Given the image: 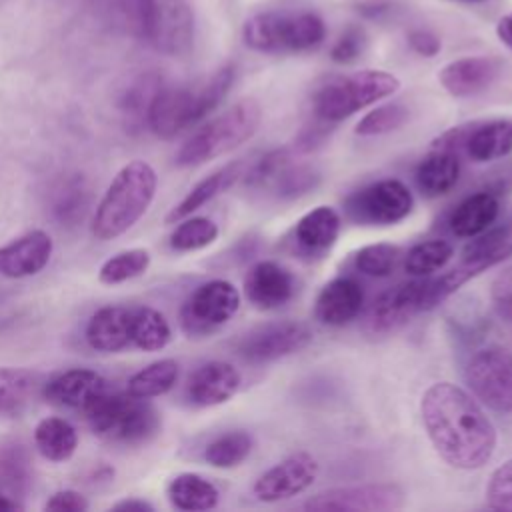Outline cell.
I'll list each match as a JSON object with an SVG mask.
<instances>
[{"label": "cell", "instance_id": "cell-1", "mask_svg": "<svg viewBox=\"0 0 512 512\" xmlns=\"http://www.w3.org/2000/svg\"><path fill=\"white\" fill-rule=\"evenodd\" d=\"M420 416L438 456L458 470H478L496 450V428L472 394L436 382L420 398Z\"/></svg>", "mask_w": 512, "mask_h": 512}, {"label": "cell", "instance_id": "cell-2", "mask_svg": "<svg viewBox=\"0 0 512 512\" xmlns=\"http://www.w3.org/2000/svg\"><path fill=\"white\" fill-rule=\"evenodd\" d=\"M234 82V66H222L202 82L160 86L148 108L146 124L160 138H174L220 106Z\"/></svg>", "mask_w": 512, "mask_h": 512}, {"label": "cell", "instance_id": "cell-3", "mask_svg": "<svg viewBox=\"0 0 512 512\" xmlns=\"http://www.w3.org/2000/svg\"><path fill=\"white\" fill-rule=\"evenodd\" d=\"M158 176L144 160H132L120 168L96 206L92 234L98 240H112L128 232L154 200Z\"/></svg>", "mask_w": 512, "mask_h": 512}, {"label": "cell", "instance_id": "cell-4", "mask_svg": "<svg viewBox=\"0 0 512 512\" xmlns=\"http://www.w3.org/2000/svg\"><path fill=\"white\" fill-rule=\"evenodd\" d=\"M262 120V108L254 98H244L200 126L176 152L178 166H198L214 160L250 140Z\"/></svg>", "mask_w": 512, "mask_h": 512}, {"label": "cell", "instance_id": "cell-5", "mask_svg": "<svg viewBox=\"0 0 512 512\" xmlns=\"http://www.w3.org/2000/svg\"><path fill=\"white\" fill-rule=\"evenodd\" d=\"M248 48L264 54L306 52L326 38L324 20L314 12H260L242 30Z\"/></svg>", "mask_w": 512, "mask_h": 512}, {"label": "cell", "instance_id": "cell-6", "mask_svg": "<svg viewBox=\"0 0 512 512\" xmlns=\"http://www.w3.org/2000/svg\"><path fill=\"white\" fill-rule=\"evenodd\" d=\"M398 88L400 80L390 72H352L348 76H338L322 84L312 96V112L314 118L326 124H336L360 112L362 108L376 104L386 96H392Z\"/></svg>", "mask_w": 512, "mask_h": 512}, {"label": "cell", "instance_id": "cell-7", "mask_svg": "<svg viewBox=\"0 0 512 512\" xmlns=\"http://www.w3.org/2000/svg\"><path fill=\"white\" fill-rule=\"evenodd\" d=\"M136 32L162 54L184 56L194 44V14L188 0H126Z\"/></svg>", "mask_w": 512, "mask_h": 512}, {"label": "cell", "instance_id": "cell-8", "mask_svg": "<svg viewBox=\"0 0 512 512\" xmlns=\"http://www.w3.org/2000/svg\"><path fill=\"white\" fill-rule=\"evenodd\" d=\"M92 432L116 444L148 442L160 428V416L148 398L110 388L84 416Z\"/></svg>", "mask_w": 512, "mask_h": 512}, {"label": "cell", "instance_id": "cell-9", "mask_svg": "<svg viewBox=\"0 0 512 512\" xmlns=\"http://www.w3.org/2000/svg\"><path fill=\"white\" fill-rule=\"evenodd\" d=\"M240 308L238 288L222 278L194 288L180 308V326L190 338H202L220 330Z\"/></svg>", "mask_w": 512, "mask_h": 512}, {"label": "cell", "instance_id": "cell-10", "mask_svg": "<svg viewBox=\"0 0 512 512\" xmlns=\"http://www.w3.org/2000/svg\"><path fill=\"white\" fill-rule=\"evenodd\" d=\"M466 384L476 400L494 412H512V352L486 346L472 354L464 370Z\"/></svg>", "mask_w": 512, "mask_h": 512}, {"label": "cell", "instance_id": "cell-11", "mask_svg": "<svg viewBox=\"0 0 512 512\" xmlns=\"http://www.w3.org/2000/svg\"><path fill=\"white\" fill-rule=\"evenodd\" d=\"M414 206L410 188L396 180L386 178L372 182L346 200V214L350 220L368 226H390L404 220Z\"/></svg>", "mask_w": 512, "mask_h": 512}, {"label": "cell", "instance_id": "cell-12", "mask_svg": "<svg viewBox=\"0 0 512 512\" xmlns=\"http://www.w3.org/2000/svg\"><path fill=\"white\" fill-rule=\"evenodd\" d=\"M434 148L464 152L478 164L506 158L512 152V120L496 118L454 126L434 142Z\"/></svg>", "mask_w": 512, "mask_h": 512}, {"label": "cell", "instance_id": "cell-13", "mask_svg": "<svg viewBox=\"0 0 512 512\" xmlns=\"http://www.w3.org/2000/svg\"><path fill=\"white\" fill-rule=\"evenodd\" d=\"M404 506V490L394 482L334 486L312 494L302 508L314 512H388Z\"/></svg>", "mask_w": 512, "mask_h": 512}, {"label": "cell", "instance_id": "cell-14", "mask_svg": "<svg viewBox=\"0 0 512 512\" xmlns=\"http://www.w3.org/2000/svg\"><path fill=\"white\" fill-rule=\"evenodd\" d=\"M312 342V330L304 322L284 320L250 330L236 346L248 362H272L300 352Z\"/></svg>", "mask_w": 512, "mask_h": 512}, {"label": "cell", "instance_id": "cell-15", "mask_svg": "<svg viewBox=\"0 0 512 512\" xmlns=\"http://www.w3.org/2000/svg\"><path fill=\"white\" fill-rule=\"evenodd\" d=\"M428 310L426 296V276H416V280L402 282L386 292H382L368 316V330L372 334H388L402 328L410 318Z\"/></svg>", "mask_w": 512, "mask_h": 512}, {"label": "cell", "instance_id": "cell-16", "mask_svg": "<svg viewBox=\"0 0 512 512\" xmlns=\"http://www.w3.org/2000/svg\"><path fill=\"white\" fill-rule=\"evenodd\" d=\"M318 460L308 452H294L276 462L252 486L254 496L260 502H278L308 490L318 478Z\"/></svg>", "mask_w": 512, "mask_h": 512}, {"label": "cell", "instance_id": "cell-17", "mask_svg": "<svg viewBox=\"0 0 512 512\" xmlns=\"http://www.w3.org/2000/svg\"><path fill=\"white\" fill-rule=\"evenodd\" d=\"M110 390V382L90 368H70L56 374L42 386V396L66 410L88 414L92 406Z\"/></svg>", "mask_w": 512, "mask_h": 512}, {"label": "cell", "instance_id": "cell-18", "mask_svg": "<svg viewBox=\"0 0 512 512\" xmlns=\"http://www.w3.org/2000/svg\"><path fill=\"white\" fill-rule=\"evenodd\" d=\"M296 280L274 260H260L250 266L244 278V294L260 310H276L294 298Z\"/></svg>", "mask_w": 512, "mask_h": 512}, {"label": "cell", "instance_id": "cell-19", "mask_svg": "<svg viewBox=\"0 0 512 512\" xmlns=\"http://www.w3.org/2000/svg\"><path fill=\"white\" fill-rule=\"evenodd\" d=\"M54 242L44 230H30L0 246V274L6 278L34 276L46 268Z\"/></svg>", "mask_w": 512, "mask_h": 512}, {"label": "cell", "instance_id": "cell-20", "mask_svg": "<svg viewBox=\"0 0 512 512\" xmlns=\"http://www.w3.org/2000/svg\"><path fill=\"white\" fill-rule=\"evenodd\" d=\"M240 372L224 360H210L196 368L186 384V396L194 406L208 408L230 400L240 388Z\"/></svg>", "mask_w": 512, "mask_h": 512}, {"label": "cell", "instance_id": "cell-21", "mask_svg": "<svg viewBox=\"0 0 512 512\" xmlns=\"http://www.w3.org/2000/svg\"><path fill=\"white\" fill-rule=\"evenodd\" d=\"M498 74H500V62L496 58L464 56L448 62L440 70L438 80L448 94L456 98H468L490 88L492 82L498 78Z\"/></svg>", "mask_w": 512, "mask_h": 512}, {"label": "cell", "instance_id": "cell-22", "mask_svg": "<svg viewBox=\"0 0 512 512\" xmlns=\"http://www.w3.org/2000/svg\"><path fill=\"white\" fill-rule=\"evenodd\" d=\"M340 214L330 206H316L294 226V246L302 256L322 258L336 244L340 234Z\"/></svg>", "mask_w": 512, "mask_h": 512}, {"label": "cell", "instance_id": "cell-23", "mask_svg": "<svg viewBox=\"0 0 512 512\" xmlns=\"http://www.w3.org/2000/svg\"><path fill=\"white\" fill-rule=\"evenodd\" d=\"M364 304L362 286L354 278H334L318 294L314 314L322 324L344 326L352 322Z\"/></svg>", "mask_w": 512, "mask_h": 512}, {"label": "cell", "instance_id": "cell-24", "mask_svg": "<svg viewBox=\"0 0 512 512\" xmlns=\"http://www.w3.org/2000/svg\"><path fill=\"white\" fill-rule=\"evenodd\" d=\"M86 342L98 352H120L132 346V308H98L86 324Z\"/></svg>", "mask_w": 512, "mask_h": 512}, {"label": "cell", "instance_id": "cell-25", "mask_svg": "<svg viewBox=\"0 0 512 512\" xmlns=\"http://www.w3.org/2000/svg\"><path fill=\"white\" fill-rule=\"evenodd\" d=\"M500 212V200L494 190H480L466 196L450 214V230L458 238H474L488 230Z\"/></svg>", "mask_w": 512, "mask_h": 512}, {"label": "cell", "instance_id": "cell-26", "mask_svg": "<svg viewBox=\"0 0 512 512\" xmlns=\"http://www.w3.org/2000/svg\"><path fill=\"white\" fill-rule=\"evenodd\" d=\"M460 178V156L450 150L432 148L416 168V184L428 198L448 194Z\"/></svg>", "mask_w": 512, "mask_h": 512}, {"label": "cell", "instance_id": "cell-27", "mask_svg": "<svg viewBox=\"0 0 512 512\" xmlns=\"http://www.w3.org/2000/svg\"><path fill=\"white\" fill-rule=\"evenodd\" d=\"M242 168H244L242 162H232V164H226L220 170L208 174L200 182H196L192 186V190L166 214V222L174 224V222L190 216L204 204H208L212 198H216L220 192H224L234 180L244 176Z\"/></svg>", "mask_w": 512, "mask_h": 512}, {"label": "cell", "instance_id": "cell-28", "mask_svg": "<svg viewBox=\"0 0 512 512\" xmlns=\"http://www.w3.org/2000/svg\"><path fill=\"white\" fill-rule=\"evenodd\" d=\"M166 494L170 504L184 512L212 510L220 502L218 488L208 478L194 472H182L174 476L166 488Z\"/></svg>", "mask_w": 512, "mask_h": 512}, {"label": "cell", "instance_id": "cell-29", "mask_svg": "<svg viewBox=\"0 0 512 512\" xmlns=\"http://www.w3.org/2000/svg\"><path fill=\"white\" fill-rule=\"evenodd\" d=\"M42 386L44 382L40 380V374L32 370L0 366V414H20L32 398L42 392Z\"/></svg>", "mask_w": 512, "mask_h": 512}, {"label": "cell", "instance_id": "cell-30", "mask_svg": "<svg viewBox=\"0 0 512 512\" xmlns=\"http://www.w3.org/2000/svg\"><path fill=\"white\" fill-rule=\"evenodd\" d=\"M512 256V236L508 228H488L474 236L462 250L460 264L472 268L476 274Z\"/></svg>", "mask_w": 512, "mask_h": 512}, {"label": "cell", "instance_id": "cell-31", "mask_svg": "<svg viewBox=\"0 0 512 512\" xmlns=\"http://www.w3.org/2000/svg\"><path fill=\"white\" fill-rule=\"evenodd\" d=\"M34 444L46 460L64 462L76 452L78 434L68 420L58 416H48L36 424Z\"/></svg>", "mask_w": 512, "mask_h": 512}, {"label": "cell", "instance_id": "cell-32", "mask_svg": "<svg viewBox=\"0 0 512 512\" xmlns=\"http://www.w3.org/2000/svg\"><path fill=\"white\" fill-rule=\"evenodd\" d=\"M32 482V466L28 450L18 440L0 442V488L8 496L24 494Z\"/></svg>", "mask_w": 512, "mask_h": 512}, {"label": "cell", "instance_id": "cell-33", "mask_svg": "<svg viewBox=\"0 0 512 512\" xmlns=\"http://www.w3.org/2000/svg\"><path fill=\"white\" fill-rule=\"evenodd\" d=\"M172 338V330L162 312L150 306L132 308V346L144 352L162 350Z\"/></svg>", "mask_w": 512, "mask_h": 512}, {"label": "cell", "instance_id": "cell-34", "mask_svg": "<svg viewBox=\"0 0 512 512\" xmlns=\"http://www.w3.org/2000/svg\"><path fill=\"white\" fill-rule=\"evenodd\" d=\"M178 372H180L178 362L172 358H162V360L150 362L148 366H144L142 370H138L136 374L130 376L126 392H130L132 396H138V398L162 396L174 388V384L178 380Z\"/></svg>", "mask_w": 512, "mask_h": 512}, {"label": "cell", "instance_id": "cell-35", "mask_svg": "<svg viewBox=\"0 0 512 512\" xmlns=\"http://www.w3.org/2000/svg\"><path fill=\"white\" fill-rule=\"evenodd\" d=\"M452 256H454L452 242L444 238H432V240L418 242L408 250L404 258V268L412 276H430L432 272L444 268Z\"/></svg>", "mask_w": 512, "mask_h": 512}, {"label": "cell", "instance_id": "cell-36", "mask_svg": "<svg viewBox=\"0 0 512 512\" xmlns=\"http://www.w3.org/2000/svg\"><path fill=\"white\" fill-rule=\"evenodd\" d=\"M88 210V188L80 176L62 180L52 194V212L62 224H76Z\"/></svg>", "mask_w": 512, "mask_h": 512}, {"label": "cell", "instance_id": "cell-37", "mask_svg": "<svg viewBox=\"0 0 512 512\" xmlns=\"http://www.w3.org/2000/svg\"><path fill=\"white\" fill-rule=\"evenodd\" d=\"M252 452V438L248 432L234 430L216 436L204 448V460L214 468H234L242 464Z\"/></svg>", "mask_w": 512, "mask_h": 512}, {"label": "cell", "instance_id": "cell-38", "mask_svg": "<svg viewBox=\"0 0 512 512\" xmlns=\"http://www.w3.org/2000/svg\"><path fill=\"white\" fill-rule=\"evenodd\" d=\"M150 266V252L146 248H130L108 258L98 272L102 284H122L142 276Z\"/></svg>", "mask_w": 512, "mask_h": 512}, {"label": "cell", "instance_id": "cell-39", "mask_svg": "<svg viewBox=\"0 0 512 512\" xmlns=\"http://www.w3.org/2000/svg\"><path fill=\"white\" fill-rule=\"evenodd\" d=\"M218 238V226L210 218L192 216L178 220V226L170 234V246L176 252H192L210 246Z\"/></svg>", "mask_w": 512, "mask_h": 512}, {"label": "cell", "instance_id": "cell-40", "mask_svg": "<svg viewBox=\"0 0 512 512\" xmlns=\"http://www.w3.org/2000/svg\"><path fill=\"white\" fill-rule=\"evenodd\" d=\"M160 86H162V80L156 74H144L126 90V94L122 96L120 108L130 124H136V126L146 124L148 108L152 104L154 94L160 90Z\"/></svg>", "mask_w": 512, "mask_h": 512}, {"label": "cell", "instance_id": "cell-41", "mask_svg": "<svg viewBox=\"0 0 512 512\" xmlns=\"http://www.w3.org/2000/svg\"><path fill=\"white\" fill-rule=\"evenodd\" d=\"M410 118V110L400 102H388L382 106H376L368 114H364L356 124L358 136H380L398 130L404 126Z\"/></svg>", "mask_w": 512, "mask_h": 512}, {"label": "cell", "instance_id": "cell-42", "mask_svg": "<svg viewBox=\"0 0 512 512\" xmlns=\"http://www.w3.org/2000/svg\"><path fill=\"white\" fill-rule=\"evenodd\" d=\"M318 182L320 174L312 166L288 164L268 188H272L276 196L282 200H294L312 192L318 186Z\"/></svg>", "mask_w": 512, "mask_h": 512}, {"label": "cell", "instance_id": "cell-43", "mask_svg": "<svg viewBox=\"0 0 512 512\" xmlns=\"http://www.w3.org/2000/svg\"><path fill=\"white\" fill-rule=\"evenodd\" d=\"M398 258H400L398 246L378 242V244H368V246L360 248L356 252L354 264H356V270L366 276L384 278V276L392 274V270L398 264Z\"/></svg>", "mask_w": 512, "mask_h": 512}, {"label": "cell", "instance_id": "cell-44", "mask_svg": "<svg viewBox=\"0 0 512 512\" xmlns=\"http://www.w3.org/2000/svg\"><path fill=\"white\" fill-rule=\"evenodd\" d=\"M290 164V152L286 148H276L266 152L246 174V184L250 188H268L274 178Z\"/></svg>", "mask_w": 512, "mask_h": 512}, {"label": "cell", "instance_id": "cell-45", "mask_svg": "<svg viewBox=\"0 0 512 512\" xmlns=\"http://www.w3.org/2000/svg\"><path fill=\"white\" fill-rule=\"evenodd\" d=\"M486 504L492 510H512V458L502 462L488 480Z\"/></svg>", "mask_w": 512, "mask_h": 512}, {"label": "cell", "instance_id": "cell-46", "mask_svg": "<svg viewBox=\"0 0 512 512\" xmlns=\"http://www.w3.org/2000/svg\"><path fill=\"white\" fill-rule=\"evenodd\" d=\"M490 300L494 306V312L506 320L512 322V264L506 266L492 282L490 288Z\"/></svg>", "mask_w": 512, "mask_h": 512}, {"label": "cell", "instance_id": "cell-47", "mask_svg": "<svg viewBox=\"0 0 512 512\" xmlns=\"http://www.w3.org/2000/svg\"><path fill=\"white\" fill-rule=\"evenodd\" d=\"M362 48H364V32H362V28L350 26L334 42V46L330 50V58L334 62H338V64H348V62H354L360 56Z\"/></svg>", "mask_w": 512, "mask_h": 512}, {"label": "cell", "instance_id": "cell-48", "mask_svg": "<svg viewBox=\"0 0 512 512\" xmlns=\"http://www.w3.org/2000/svg\"><path fill=\"white\" fill-rule=\"evenodd\" d=\"M44 510H52V512H84L88 510V500L76 492V490H58L54 492L46 504Z\"/></svg>", "mask_w": 512, "mask_h": 512}, {"label": "cell", "instance_id": "cell-49", "mask_svg": "<svg viewBox=\"0 0 512 512\" xmlns=\"http://www.w3.org/2000/svg\"><path fill=\"white\" fill-rule=\"evenodd\" d=\"M408 46L420 54V56H426V58H432L440 52V38L426 30V28H416V30H410L408 32Z\"/></svg>", "mask_w": 512, "mask_h": 512}, {"label": "cell", "instance_id": "cell-50", "mask_svg": "<svg viewBox=\"0 0 512 512\" xmlns=\"http://www.w3.org/2000/svg\"><path fill=\"white\" fill-rule=\"evenodd\" d=\"M112 510H128V512H152L154 506L146 500H140V498H128V500H120L112 506Z\"/></svg>", "mask_w": 512, "mask_h": 512}, {"label": "cell", "instance_id": "cell-51", "mask_svg": "<svg viewBox=\"0 0 512 512\" xmlns=\"http://www.w3.org/2000/svg\"><path fill=\"white\" fill-rule=\"evenodd\" d=\"M496 32H498V38L502 40V44L512 50V12L498 20Z\"/></svg>", "mask_w": 512, "mask_h": 512}, {"label": "cell", "instance_id": "cell-52", "mask_svg": "<svg viewBox=\"0 0 512 512\" xmlns=\"http://www.w3.org/2000/svg\"><path fill=\"white\" fill-rule=\"evenodd\" d=\"M12 510H22V504L16 498L8 496L6 492H0V512H12Z\"/></svg>", "mask_w": 512, "mask_h": 512}, {"label": "cell", "instance_id": "cell-53", "mask_svg": "<svg viewBox=\"0 0 512 512\" xmlns=\"http://www.w3.org/2000/svg\"><path fill=\"white\" fill-rule=\"evenodd\" d=\"M458 2H470V4H474V2H484V0H458Z\"/></svg>", "mask_w": 512, "mask_h": 512}]
</instances>
